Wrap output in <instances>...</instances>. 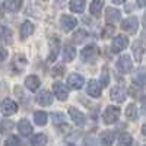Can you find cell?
Masks as SVG:
<instances>
[{"label":"cell","instance_id":"cell-27","mask_svg":"<svg viewBox=\"0 0 146 146\" xmlns=\"http://www.w3.org/2000/svg\"><path fill=\"white\" fill-rule=\"evenodd\" d=\"M34 120H35V124L44 126V124H47L48 117H47V114H45L44 111H36V113L34 114Z\"/></svg>","mask_w":146,"mask_h":146},{"label":"cell","instance_id":"cell-19","mask_svg":"<svg viewBox=\"0 0 146 146\" xmlns=\"http://www.w3.org/2000/svg\"><path fill=\"white\" fill-rule=\"evenodd\" d=\"M18 129H19L22 136H29L31 133H32V126L29 124L28 120H21L19 124H18Z\"/></svg>","mask_w":146,"mask_h":146},{"label":"cell","instance_id":"cell-37","mask_svg":"<svg viewBox=\"0 0 146 146\" xmlns=\"http://www.w3.org/2000/svg\"><path fill=\"white\" fill-rule=\"evenodd\" d=\"M136 2H137V6H140V7L146 6V0H136Z\"/></svg>","mask_w":146,"mask_h":146},{"label":"cell","instance_id":"cell-16","mask_svg":"<svg viewBox=\"0 0 146 146\" xmlns=\"http://www.w3.org/2000/svg\"><path fill=\"white\" fill-rule=\"evenodd\" d=\"M22 7V0H5L3 9L6 12H18Z\"/></svg>","mask_w":146,"mask_h":146},{"label":"cell","instance_id":"cell-26","mask_svg":"<svg viewBox=\"0 0 146 146\" xmlns=\"http://www.w3.org/2000/svg\"><path fill=\"white\" fill-rule=\"evenodd\" d=\"M47 143V136L45 135H35L32 139H31V146H45Z\"/></svg>","mask_w":146,"mask_h":146},{"label":"cell","instance_id":"cell-4","mask_svg":"<svg viewBox=\"0 0 146 146\" xmlns=\"http://www.w3.org/2000/svg\"><path fill=\"white\" fill-rule=\"evenodd\" d=\"M76 25H78L76 18H73L70 15H63L62 18H60V27H62V29L64 32H70Z\"/></svg>","mask_w":146,"mask_h":146},{"label":"cell","instance_id":"cell-38","mask_svg":"<svg viewBox=\"0 0 146 146\" xmlns=\"http://www.w3.org/2000/svg\"><path fill=\"white\" fill-rule=\"evenodd\" d=\"M111 2H113L114 5H123V3H124V0H111Z\"/></svg>","mask_w":146,"mask_h":146},{"label":"cell","instance_id":"cell-14","mask_svg":"<svg viewBox=\"0 0 146 146\" xmlns=\"http://www.w3.org/2000/svg\"><path fill=\"white\" fill-rule=\"evenodd\" d=\"M86 91H88V94H89L91 96H94V98H98V96H101V85L96 82V80L91 79V80L88 82Z\"/></svg>","mask_w":146,"mask_h":146},{"label":"cell","instance_id":"cell-32","mask_svg":"<svg viewBox=\"0 0 146 146\" xmlns=\"http://www.w3.org/2000/svg\"><path fill=\"white\" fill-rule=\"evenodd\" d=\"M100 83L102 85V86H107V85L110 83V75H108V70H107V69H104V70H102V73H101Z\"/></svg>","mask_w":146,"mask_h":146},{"label":"cell","instance_id":"cell-3","mask_svg":"<svg viewBox=\"0 0 146 146\" xmlns=\"http://www.w3.org/2000/svg\"><path fill=\"white\" fill-rule=\"evenodd\" d=\"M127 45H129V38H127V36H124V35H117L115 38L113 40L111 51H113V53H120V51H123Z\"/></svg>","mask_w":146,"mask_h":146},{"label":"cell","instance_id":"cell-13","mask_svg":"<svg viewBox=\"0 0 146 146\" xmlns=\"http://www.w3.org/2000/svg\"><path fill=\"white\" fill-rule=\"evenodd\" d=\"M83 78L79 75V73H72V75L67 78V83L70 85V88L73 89H80L82 85H83Z\"/></svg>","mask_w":146,"mask_h":146},{"label":"cell","instance_id":"cell-34","mask_svg":"<svg viewBox=\"0 0 146 146\" xmlns=\"http://www.w3.org/2000/svg\"><path fill=\"white\" fill-rule=\"evenodd\" d=\"M114 31H115V28H114L113 25H107V27L102 29V38H108V36H111V35L114 34Z\"/></svg>","mask_w":146,"mask_h":146},{"label":"cell","instance_id":"cell-44","mask_svg":"<svg viewBox=\"0 0 146 146\" xmlns=\"http://www.w3.org/2000/svg\"><path fill=\"white\" fill-rule=\"evenodd\" d=\"M145 146H146V145H145Z\"/></svg>","mask_w":146,"mask_h":146},{"label":"cell","instance_id":"cell-15","mask_svg":"<svg viewBox=\"0 0 146 146\" xmlns=\"http://www.w3.org/2000/svg\"><path fill=\"white\" fill-rule=\"evenodd\" d=\"M120 18H121L120 10L113 9V7H107V9H105V21H107L108 23H114V22L120 21Z\"/></svg>","mask_w":146,"mask_h":146},{"label":"cell","instance_id":"cell-2","mask_svg":"<svg viewBox=\"0 0 146 146\" xmlns=\"http://www.w3.org/2000/svg\"><path fill=\"white\" fill-rule=\"evenodd\" d=\"M96 57H98V48H96V45H86L80 53V58L86 63L94 62Z\"/></svg>","mask_w":146,"mask_h":146},{"label":"cell","instance_id":"cell-23","mask_svg":"<svg viewBox=\"0 0 146 146\" xmlns=\"http://www.w3.org/2000/svg\"><path fill=\"white\" fill-rule=\"evenodd\" d=\"M70 10L76 12V13H82L85 9V0H72L70 2Z\"/></svg>","mask_w":146,"mask_h":146},{"label":"cell","instance_id":"cell-31","mask_svg":"<svg viewBox=\"0 0 146 146\" xmlns=\"http://www.w3.org/2000/svg\"><path fill=\"white\" fill-rule=\"evenodd\" d=\"M2 38L5 44H10L12 42V31H9L6 27H2Z\"/></svg>","mask_w":146,"mask_h":146},{"label":"cell","instance_id":"cell-18","mask_svg":"<svg viewBox=\"0 0 146 146\" xmlns=\"http://www.w3.org/2000/svg\"><path fill=\"white\" fill-rule=\"evenodd\" d=\"M40 85H41L40 79L36 78V76H34V75H31V76H28V78L25 79V86H27L29 91H32V92H35L36 89H38Z\"/></svg>","mask_w":146,"mask_h":146},{"label":"cell","instance_id":"cell-24","mask_svg":"<svg viewBox=\"0 0 146 146\" xmlns=\"http://www.w3.org/2000/svg\"><path fill=\"white\" fill-rule=\"evenodd\" d=\"M75 57H76V50L73 47H70V45H66L64 50H63V58H64V62H72Z\"/></svg>","mask_w":146,"mask_h":146},{"label":"cell","instance_id":"cell-33","mask_svg":"<svg viewBox=\"0 0 146 146\" xmlns=\"http://www.w3.org/2000/svg\"><path fill=\"white\" fill-rule=\"evenodd\" d=\"M63 73H64V66H63V64H57V66L53 67V70H51V75H53L54 78L63 76Z\"/></svg>","mask_w":146,"mask_h":146},{"label":"cell","instance_id":"cell-10","mask_svg":"<svg viewBox=\"0 0 146 146\" xmlns=\"http://www.w3.org/2000/svg\"><path fill=\"white\" fill-rule=\"evenodd\" d=\"M69 115H70V120H73V123H75L76 126H83L85 124V115L79 111L78 108L70 107L69 108Z\"/></svg>","mask_w":146,"mask_h":146},{"label":"cell","instance_id":"cell-39","mask_svg":"<svg viewBox=\"0 0 146 146\" xmlns=\"http://www.w3.org/2000/svg\"><path fill=\"white\" fill-rule=\"evenodd\" d=\"M6 56H7L6 50H5V48H2V60H6Z\"/></svg>","mask_w":146,"mask_h":146},{"label":"cell","instance_id":"cell-20","mask_svg":"<svg viewBox=\"0 0 146 146\" xmlns=\"http://www.w3.org/2000/svg\"><path fill=\"white\" fill-rule=\"evenodd\" d=\"M133 80H135V83H137L139 86H140V85H146V67H140L135 73Z\"/></svg>","mask_w":146,"mask_h":146},{"label":"cell","instance_id":"cell-5","mask_svg":"<svg viewBox=\"0 0 146 146\" xmlns=\"http://www.w3.org/2000/svg\"><path fill=\"white\" fill-rule=\"evenodd\" d=\"M137 27H139V22H137V18H135V16H130V18L124 19L123 23H121V29L129 32V34H136Z\"/></svg>","mask_w":146,"mask_h":146},{"label":"cell","instance_id":"cell-6","mask_svg":"<svg viewBox=\"0 0 146 146\" xmlns=\"http://www.w3.org/2000/svg\"><path fill=\"white\" fill-rule=\"evenodd\" d=\"M117 69L121 72V73H129L131 69H133V62H131V58L124 54V56H121L118 58V62H117Z\"/></svg>","mask_w":146,"mask_h":146},{"label":"cell","instance_id":"cell-1","mask_svg":"<svg viewBox=\"0 0 146 146\" xmlns=\"http://www.w3.org/2000/svg\"><path fill=\"white\" fill-rule=\"evenodd\" d=\"M118 117H120V108L113 107V105L107 107L105 111H104V114H102V120H104L105 124H113V123H115V121L118 120Z\"/></svg>","mask_w":146,"mask_h":146},{"label":"cell","instance_id":"cell-41","mask_svg":"<svg viewBox=\"0 0 146 146\" xmlns=\"http://www.w3.org/2000/svg\"><path fill=\"white\" fill-rule=\"evenodd\" d=\"M142 133H143V135H145V136H146V124H145V126H143V127H142Z\"/></svg>","mask_w":146,"mask_h":146},{"label":"cell","instance_id":"cell-11","mask_svg":"<svg viewBox=\"0 0 146 146\" xmlns=\"http://www.w3.org/2000/svg\"><path fill=\"white\" fill-rule=\"evenodd\" d=\"M127 96V92L123 86H115L111 89V100L114 102H123Z\"/></svg>","mask_w":146,"mask_h":146},{"label":"cell","instance_id":"cell-8","mask_svg":"<svg viewBox=\"0 0 146 146\" xmlns=\"http://www.w3.org/2000/svg\"><path fill=\"white\" fill-rule=\"evenodd\" d=\"M53 91H54L56 96H57L60 101H66V100H67V96H69V89L64 86L63 83H60V82L53 83Z\"/></svg>","mask_w":146,"mask_h":146},{"label":"cell","instance_id":"cell-22","mask_svg":"<svg viewBox=\"0 0 146 146\" xmlns=\"http://www.w3.org/2000/svg\"><path fill=\"white\" fill-rule=\"evenodd\" d=\"M32 32H34V25L29 21H25L21 27V36L22 38H28L29 35H32Z\"/></svg>","mask_w":146,"mask_h":146},{"label":"cell","instance_id":"cell-40","mask_svg":"<svg viewBox=\"0 0 146 146\" xmlns=\"http://www.w3.org/2000/svg\"><path fill=\"white\" fill-rule=\"evenodd\" d=\"M142 25L146 27V12H145V15H143V19H142Z\"/></svg>","mask_w":146,"mask_h":146},{"label":"cell","instance_id":"cell-28","mask_svg":"<svg viewBox=\"0 0 146 146\" xmlns=\"http://www.w3.org/2000/svg\"><path fill=\"white\" fill-rule=\"evenodd\" d=\"M126 117L129 120H136L137 118V108L135 104H129L126 108Z\"/></svg>","mask_w":146,"mask_h":146},{"label":"cell","instance_id":"cell-29","mask_svg":"<svg viewBox=\"0 0 146 146\" xmlns=\"http://www.w3.org/2000/svg\"><path fill=\"white\" fill-rule=\"evenodd\" d=\"M86 36H88L86 31H85V29H79V31H78L75 35H73V42L80 44L82 41H85V40H86Z\"/></svg>","mask_w":146,"mask_h":146},{"label":"cell","instance_id":"cell-35","mask_svg":"<svg viewBox=\"0 0 146 146\" xmlns=\"http://www.w3.org/2000/svg\"><path fill=\"white\" fill-rule=\"evenodd\" d=\"M6 146H21V140H19V137H16V136H10V137L6 140Z\"/></svg>","mask_w":146,"mask_h":146},{"label":"cell","instance_id":"cell-36","mask_svg":"<svg viewBox=\"0 0 146 146\" xmlns=\"http://www.w3.org/2000/svg\"><path fill=\"white\" fill-rule=\"evenodd\" d=\"M85 142H86V146H96V140L92 135H89L86 139H85Z\"/></svg>","mask_w":146,"mask_h":146},{"label":"cell","instance_id":"cell-25","mask_svg":"<svg viewBox=\"0 0 146 146\" xmlns=\"http://www.w3.org/2000/svg\"><path fill=\"white\" fill-rule=\"evenodd\" d=\"M133 145V139L129 133H121L118 136V143L117 146H131Z\"/></svg>","mask_w":146,"mask_h":146},{"label":"cell","instance_id":"cell-21","mask_svg":"<svg viewBox=\"0 0 146 146\" xmlns=\"http://www.w3.org/2000/svg\"><path fill=\"white\" fill-rule=\"evenodd\" d=\"M102 7H104V0H92L89 10H91V13H92L94 16H100Z\"/></svg>","mask_w":146,"mask_h":146},{"label":"cell","instance_id":"cell-43","mask_svg":"<svg viewBox=\"0 0 146 146\" xmlns=\"http://www.w3.org/2000/svg\"><path fill=\"white\" fill-rule=\"evenodd\" d=\"M67 146H75V145H67Z\"/></svg>","mask_w":146,"mask_h":146},{"label":"cell","instance_id":"cell-12","mask_svg":"<svg viewBox=\"0 0 146 146\" xmlns=\"http://www.w3.org/2000/svg\"><path fill=\"white\" fill-rule=\"evenodd\" d=\"M36 102H38L40 105H51L53 104V95L50 91H41L38 94V96H36Z\"/></svg>","mask_w":146,"mask_h":146},{"label":"cell","instance_id":"cell-9","mask_svg":"<svg viewBox=\"0 0 146 146\" xmlns=\"http://www.w3.org/2000/svg\"><path fill=\"white\" fill-rule=\"evenodd\" d=\"M60 50V40L57 36H51L50 38V54H48V62H54L56 57L58 56Z\"/></svg>","mask_w":146,"mask_h":146},{"label":"cell","instance_id":"cell-42","mask_svg":"<svg viewBox=\"0 0 146 146\" xmlns=\"http://www.w3.org/2000/svg\"><path fill=\"white\" fill-rule=\"evenodd\" d=\"M143 108H145V114H146V101L143 102Z\"/></svg>","mask_w":146,"mask_h":146},{"label":"cell","instance_id":"cell-17","mask_svg":"<svg viewBox=\"0 0 146 146\" xmlns=\"http://www.w3.org/2000/svg\"><path fill=\"white\" fill-rule=\"evenodd\" d=\"M115 140V133L113 130H105L102 135H101V143L102 146H113Z\"/></svg>","mask_w":146,"mask_h":146},{"label":"cell","instance_id":"cell-30","mask_svg":"<svg viewBox=\"0 0 146 146\" xmlns=\"http://www.w3.org/2000/svg\"><path fill=\"white\" fill-rule=\"evenodd\" d=\"M133 51H135V57H136V60H137V62H140L142 57H143V45H142L139 41L135 42V45H133Z\"/></svg>","mask_w":146,"mask_h":146},{"label":"cell","instance_id":"cell-7","mask_svg":"<svg viewBox=\"0 0 146 146\" xmlns=\"http://www.w3.org/2000/svg\"><path fill=\"white\" fill-rule=\"evenodd\" d=\"M18 111V104L15 101H12L10 98H6L2 102V113L3 115H12Z\"/></svg>","mask_w":146,"mask_h":146}]
</instances>
